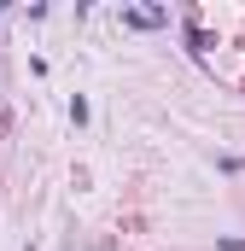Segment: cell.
I'll use <instances>...</instances> for the list:
<instances>
[]
</instances>
